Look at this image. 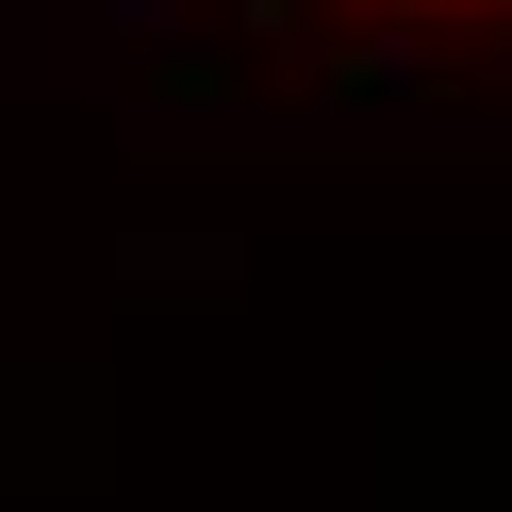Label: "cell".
Wrapping results in <instances>:
<instances>
[{"mask_svg": "<svg viewBox=\"0 0 512 512\" xmlns=\"http://www.w3.org/2000/svg\"><path fill=\"white\" fill-rule=\"evenodd\" d=\"M364 34H512V0H331Z\"/></svg>", "mask_w": 512, "mask_h": 512, "instance_id": "1", "label": "cell"}]
</instances>
